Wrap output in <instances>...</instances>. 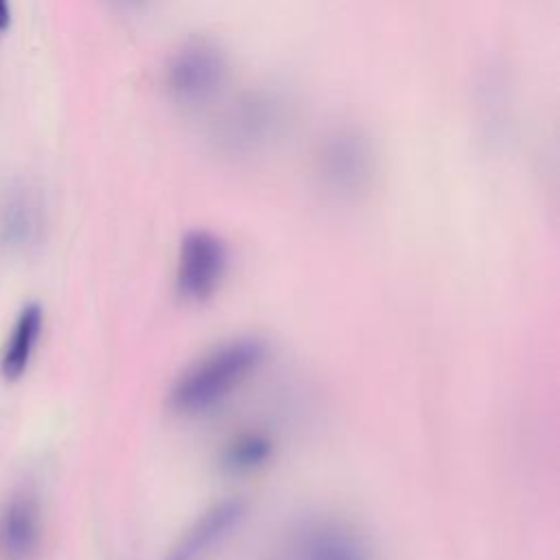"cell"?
I'll use <instances>...</instances> for the list:
<instances>
[{
	"label": "cell",
	"instance_id": "6da1fadb",
	"mask_svg": "<svg viewBox=\"0 0 560 560\" xmlns=\"http://www.w3.org/2000/svg\"><path fill=\"white\" fill-rule=\"evenodd\" d=\"M267 359V341L256 335L228 339L184 368L166 392L175 416H199L219 407Z\"/></svg>",
	"mask_w": 560,
	"mask_h": 560
},
{
	"label": "cell",
	"instance_id": "7a4b0ae2",
	"mask_svg": "<svg viewBox=\"0 0 560 560\" xmlns=\"http://www.w3.org/2000/svg\"><path fill=\"white\" fill-rule=\"evenodd\" d=\"M291 105L271 88H254L234 98L217 118L214 147L232 158H247L271 147L289 127Z\"/></svg>",
	"mask_w": 560,
	"mask_h": 560
},
{
	"label": "cell",
	"instance_id": "3957f363",
	"mask_svg": "<svg viewBox=\"0 0 560 560\" xmlns=\"http://www.w3.org/2000/svg\"><path fill=\"white\" fill-rule=\"evenodd\" d=\"M230 61L225 50L208 37H190L166 61L164 85L177 105L199 107L210 103L228 83Z\"/></svg>",
	"mask_w": 560,
	"mask_h": 560
},
{
	"label": "cell",
	"instance_id": "277c9868",
	"mask_svg": "<svg viewBox=\"0 0 560 560\" xmlns=\"http://www.w3.org/2000/svg\"><path fill=\"white\" fill-rule=\"evenodd\" d=\"M315 168L330 195L354 199L372 184L376 168L374 144L359 127L330 129L317 147Z\"/></svg>",
	"mask_w": 560,
	"mask_h": 560
},
{
	"label": "cell",
	"instance_id": "5b68a950",
	"mask_svg": "<svg viewBox=\"0 0 560 560\" xmlns=\"http://www.w3.org/2000/svg\"><path fill=\"white\" fill-rule=\"evenodd\" d=\"M230 249L225 241L206 228L188 230L179 241L175 291L188 304H206L225 280Z\"/></svg>",
	"mask_w": 560,
	"mask_h": 560
},
{
	"label": "cell",
	"instance_id": "8992f818",
	"mask_svg": "<svg viewBox=\"0 0 560 560\" xmlns=\"http://www.w3.org/2000/svg\"><path fill=\"white\" fill-rule=\"evenodd\" d=\"M245 514H247V505L238 497H230L212 503L188 525V529L182 534L173 551H177L186 560H197L199 556L221 545L243 523Z\"/></svg>",
	"mask_w": 560,
	"mask_h": 560
},
{
	"label": "cell",
	"instance_id": "52a82bcc",
	"mask_svg": "<svg viewBox=\"0 0 560 560\" xmlns=\"http://www.w3.org/2000/svg\"><path fill=\"white\" fill-rule=\"evenodd\" d=\"M300 560H368L359 536L343 523L315 518L298 534Z\"/></svg>",
	"mask_w": 560,
	"mask_h": 560
},
{
	"label": "cell",
	"instance_id": "ba28073f",
	"mask_svg": "<svg viewBox=\"0 0 560 560\" xmlns=\"http://www.w3.org/2000/svg\"><path fill=\"white\" fill-rule=\"evenodd\" d=\"M39 545V512L31 497H15L0 516V551L7 560H28Z\"/></svg>",
	"mask_w": 560,
	"mask_h": 560
},
{
	"label": "cell",
	"instance_id": "9c48e42d",
	"mask_svg": "<svg viewBox=\"0 0 560 560\" xmlns=\"http://www.w3.org/2000/svg\"><path fill=\"white\" fill-rule=\"evenodd\" d=\"M42 324H44V313L39 304H28L22 308L0 361V372L7 381H15L24 374L31 361L33 348L37 343V337L42 332Z\"/></svg>",
	"mask_w": 560,
	"mask_h": 560
},
{
	"label": "cell",
	"instance_id": "30bf717a",
	"mask_svg": "<svg viewBox=\"0 0 560 560\" xmlns=\"http://www.w3.org/2000/svg\"><path fill=\"white\" fill-rule=\"evenodd\" d=\"M273 440L258 431L234 435L221 451L219 464L228 475H249L273 457Z\"/></svg>",
	"mask_w": 560,
	"mask_h": 560
},
{
	"label": "cell",
	"instance_id": "8fae6325",
	"mask_svg": "<svg viewBox=\"0 0 560 560\" xmlns=\"http://www.w3.org/2000/svg\"><path fill=\"white\" fill-rule=\"evenodd\" d=\"M11 24V9H9V0H0V33L7 31Z\"/></svg>",
	"mask_w": 560,
	"mask_h": 560
},
{
	"label": "cell",
	"instance_id": "7c38bea8",
	"mask_svg": "<svg viewBox=\"0 0 560 560\" xmlns=\"http://www.w3.org/2000/svg\"><path fill=\"white\" fill-rule=\"evenodd\" d=\"M125 7H131V9H138V7H142L144 2H149V0H120Z\"/></svg>",
	"mask_w": 560,
	"mask_h": 560
},
{
	"label": "cell",
	"instance_id": "4fadbf2b",
	"mask_svg": "<svg viewBox=\"0 0 560 560\" xmlns=\"http://www.w3.org/2000/svg\"><path fill=\"white\" fill-rule=\"evenodd\" d=\"M166 560H186V558H184V556H179L177 551H173V553H171Z\"/></svg>",
	"mask_w": 560,
	"mask_h": 560
}]
</instances>
